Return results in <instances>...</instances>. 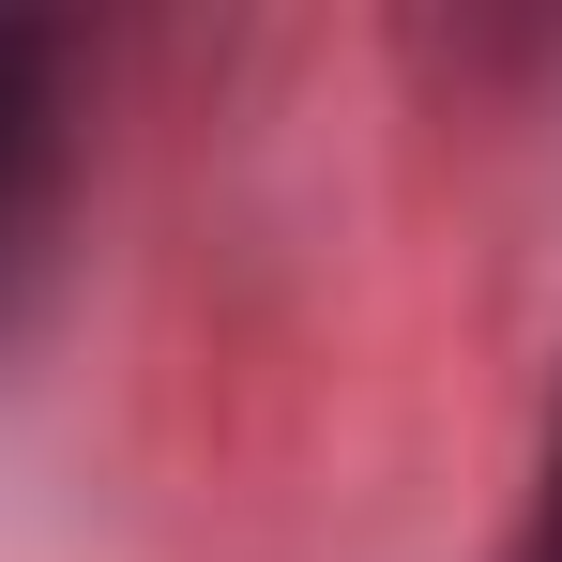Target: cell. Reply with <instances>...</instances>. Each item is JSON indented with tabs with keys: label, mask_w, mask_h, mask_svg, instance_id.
Wrapping results in <instances>:
<instances>
[{
	"label": "cell",
	"mask_w": 562,
	"mask_h": 562,
	"mask_svg": "<svg viewBox=\"0 0 562 562\" xmlns=\"http://www.w3.org/2000/svg\"><path fill=\"white\" fill-rule=\"evenodd\" d=\"M77 168H92V31L77 15H0V335L61 274Z\"/></svg>",
	"instance_id": "1"
},
{
	"label": "cell",
	"mask_w": 562,
	"mask_h": 562,
	"mask_svg": "<svg viewBox=\"0 0 562 562\" xmlns=\"http://www.w3.org/2000/svg\"><path fill=\"white\" fill-rule=\"evenodd\" d=\"M517 562H562V411H548V457H532V502H517Z\"/></svg>",
	"instance_id": "2"
}]
</instances>
